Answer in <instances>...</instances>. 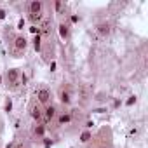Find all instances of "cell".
<instances>
[{"instance_id": "1", "label": "cell", "mask_w": 148, "mask_h": 148, "mask_svg": "<svg viewBox=\"0 0 148 148\" xmlns=\"http://www.w3.org/2000/svg\"><path fill=\"white\" fill-rule=\"evenodd\" d=\"M51 99H52V92H51V89H47V87H40L38 91H37V103L44 108V106H47V105H51Z\"/></svg>"}, {"instance_id": "2", "label": "cell", "mask_w": 148, "mask_h": 148, "mask_svg": "<svg viewBox=\"0 0 148 148\" xmlns=\"http://www.w3.org/2000/svg\"><path fill=\"white\" fill-rule=\"evenodd\" d=\"M30 115H32V119L37 124H42V120H44V108L38 103H33L32 108H30Z\"/></svg>"}, {"instance_id": "3", "label": "cell", "mask_w": 148, "mask_h": 148, "mask_svg": "<svg viewBox=\"0 0 148 148\" xmlns=\"http://www.w3.org/2000/svg\"><path fill=\"white\" fill-rule=\"evenodd\" d=\"M56 117H58V108H56V105H47V106H44V120L45 122H52V120H56Z\"/></svg>"}, {"instance_id": "4", "label": "cell", "mask_w": 148, "mask_h": 148, "mask_svg": "<svg viewBox=\"0 0 148 148\" xmlns=\"http://www.w3.org/2000/svg\"><path fill=\"white\" fill-rule=\"evenodd\" d=\"M28 45V40L25 38V35H16L14 37V52H25Z\"/></svg>"}, {"instance_id": "5", "label": "cell", "mask_w": 148, "mask_h": 148, "mask_svg": "<svg viewBox=\"0 0 148 148\" xmlns=\"http://www.w3.org/2000/svg\"><path fill=\"white\" fill-rule=\"evenodd\" d=\"M19 71L16 70V68H11L9 71H7V86H11V87H16L18 86V82H19Z\"/></svg>"}, {"instance_id": "6", "label": "cell", "mask_w": 148, "mask_h": 148, "mask_svg": "<svg viewBox=\"0 0 148 148\" xmlns=\"http://www.w3.org/2000/svg\"><path fill=\"white\" fill-rule=\"evenodd\" d=\"M59 101H61L63 105H66V106L73 101V94H71V91H70L68 87H61V89H59Z\"/></svg>"}, {"instance_id": "7", "label": "cell", "mask_w": 148, "mask_h": 148, "mask_svg": "<svg viewBox=\"0 0 148 148\" xmlns=\"http://www.w3.org/2000/svg\"><path fill=\"white\" fill-rule=\"evenodd\" d=\"M71 112H58V117H56V122L58 125H68L71 122Z\"/></svg>"}, {"instance_id": "8", "label": "cell", "mask_w": 148, "mask_h": 148, "mask_svg": "<svg viewBox=\"0 0 148 148\" xmlns=\"http://www.w3.org/2000/svg\"><path fill=\"white\" fill-rule=\"evenodd\" d=\"M42 9H44V4L40 0H32L28 4V12L30 14H42Z\"/></svg>"}, {"instance_id": "9", "label": "cell", "mask_w": 148, "mask_h": 148, "mask_svg": "<svg viewBox=\"0 0 148 148\" xmlns=\"http://www.w3.org/2000/svg\"><path fill=\"white\" fill-rule=\"evenodd\" d=\"M96 32H98L101 37H106V35H110L112 28H110V25H108V23H99V25L96 26Z\"/></svg>"}, {"instance_id": "10", "label": "cell", "mask_w": 148, "mask_h": 148, "mask_svg": "<svg viewBox=\"0 0 148 148\" xmlns=\"http://www.w3.org/2000/svg\"><path fill=\"white\" fill-rule=\"evenodd\" d=\"M58 30H59V37H61V38H64V40L70 38V26H68L66 23H59Z\"/></svg>"}, {"instance_id": "11", "label": "cell", "mask_w": 148, "mask_h": 148, "mask_svg": "<svg viewBox=\"0 0 148 148\" xmlns=\"http://www.w3.org/2000/svg\"><path fill=\"white\" fill-rule=\"evenodd\" d=\"M35 136H38V138H42L44 134H45V125L44 124H35V127H33V131H32Z\"/></svg>"}, {"instance_id": "12", "label": "cell", "mask_w": 148, "mask_h": 148, "mask_svg": "<svg viewBox=\"0 0 148 148\" xmlns=\"http://www.w3.org/2000/svg\"><path fill=\"white\" fill-rule=\"evenodd\" d=\"M33 47H35V51H37V52H40V51H42V37H40V33H38V35H35V38H33Z\"/></svg>"}, {"instance_id": "13", "label": "cell", "mask_w": 148, "mask_h": 148, "mask_svg": "<svg viewBox=\"0 0 148 148\" xmlns=\"http://www.w3.org/2000/svg\"><path fill=\"white\" fill-rule=\"evenodd\" d=\"M92 139V132L91 131H84L82 134H80V141L82 143H87V141H91Z\"/></svg>"}, {"instance_id": "14", "label": "cell", "mask_w": 148, "mask_h": 148, "mask_svg": "<svg viewBox=\"0 0 148 148\" xmlns=\"http://www.w3.org/2000/svg\"><path fill=\"white\" fill-rule=\"evenodd\" d=\"M28 18H30V21H32V23H40V21H42V18H44V12H42V14H30Z\"/></svg>"}, {"instance_id": "15", "label": "cell", "mask_w": 148, "mask_h": 148, "mask_svg": "<svg viewBox=\"0 0 148 148\" xmlns=\"http://www.w3.org/2000/svg\"><path fill=\"white\" fill-rule=\"evenodd\" d=\"M54 9H56V12H61V11L64 9V4L58 0V2H54Z\"/></svg>"}, {"instance_id": "16", "label": "cell", "mask_w": 148, "mask_h": 148, "mask_svg": "<svg viewBox=\"0 0 148 148\" xmlns=\"http://www.w3.org/2000/svg\"><path fill=\"white\" fill-rule=\"evenodd\" d=\"M11 108H12V103H11V99H9V101L5 103V110H7V112H11Z\"/></svg>"}, {"instance_id": "17", "label": "cell", "mask_w": 148, "mask_h": 148, "mask_svg": "<svg viewBox=\"0 0 148 148\" xmlns=\"http://www.w3.org/2000/svg\"><path fill=\"white\" fill-rule=\"evenodd\" d=\"M18 26H19V30H23V28H25V19H19V23H18Z\"/></svg>"}, {"instance_id": "18", "label": "cell", "mask_w": 148, "mask_h": 148, "mask_svg": "<svg viewBox=\"0 0 148 148\" xmlns=\"http://www.w3.org/2000/svg\"><path fill=\"white\" fill-rule=\"evenodd\" d=\"M132 103H136V98H134V96H131V99H129V101H127V105H129V106H131V105H132Z\"/></svg>"}, {"instance_id": "19", "label": "cell", "mask_w": 148, "mask_h": 148, "mask_svg": "<svg viewBox=\"0 0 148 148\" xmlns=\"http://www.w3.org/2000/svg\"><path fill=\"white\" fill-rule=\"evenodd\" d=\"M5 18V11L4 9H0V19H4Z\"/></svg>"}, {"instance_id": "20", "label": "cell", "mask_w": 148, "mask_h": 148, "mask_svg": "<svg viewBox=\"0 0 148 148\" xmlns=\"http://www.w3.org/2000/svg\"><path fill=\"white\" fill-rule=\"evenodd\" d=\"M0 80H2V77H0Z\"/></svg>"}, {"instance_id": "21", "label": "cell", "mask_w": 148, "mask_h": 148, "mask_svg": "<svg viewBox=\"0 0 148 148\" xmlns=\"http://www.w3.org/2000/svg\"><path fill=\"white\" fill-rule=\"evenodd\" d=\"M23 148H25V146H23Z\"/></svg>"}]
</instances>
